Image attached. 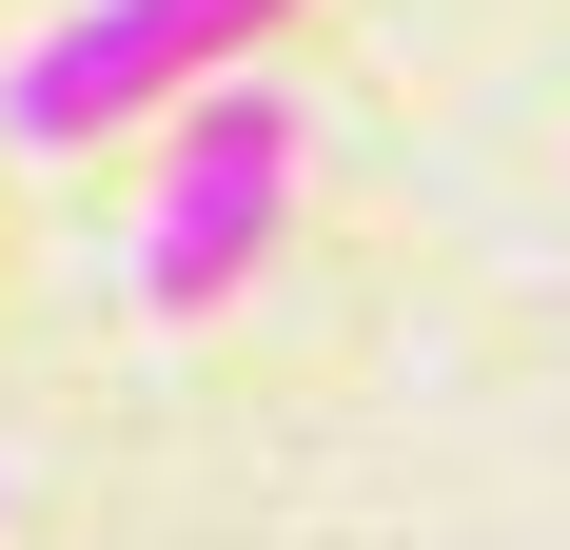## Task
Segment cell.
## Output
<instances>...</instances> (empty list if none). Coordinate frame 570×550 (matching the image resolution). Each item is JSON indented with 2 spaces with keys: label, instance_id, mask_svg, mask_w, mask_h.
<instances>
[{
  "label": "cell",
  "instance_id": "1",
  "mask_svg": "<svg viewBox=\"0 0 570 550\" xmlns=\"http://www.w3.org/2000/svg\"><path fill=\"white\" fill-rule=\"evenodd\" d=\"M276 197H295V99L276 79H197L158 138V217H138V295L158 315H217L236 275L276 256Z\"/></svg>",
  "mask_w": 570,
  "mask_h": 550
},
{
  "label": "cell",
  "instance_id": "2",
  "mask_svg": "<svg viewBox=\"0 0 570 550\" xmlns=\"http://www.w3.org/2000/svg\"><path fill=\"white\" fill-rule=\"evenodd\" d=\"M256 20H295V0H79V20H59V40L0 79V138H40V158H59V138L177 118V99H197L236 40H256Z\"/></svg>",
  "mask_w": 570,
  "mask_h": 550
}]
</instances>
